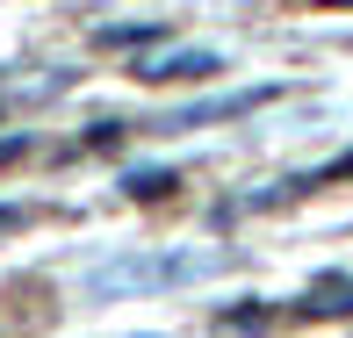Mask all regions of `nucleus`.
I'll use <instances>...</instances> for the list:
<instances>
[{
	"instance_id": "obj_1",
	"label": "nucleus",
	"mask_w": 353,
	"mask_h": 338,
	"mask_svg": "<svg viewBox=\"0 0 353 338\" xmlns=\"http://www.w3.org/2000/svg\"><path fill=\"white\" fill-rule=\"evenodd\" d=\"M216 260H123V266H108V288H130V281H195V273H210Z\"/></svg>"
},
{
	"instance_id": "obj_2",
	"label": "nucleus",
	"mask_w": 353,
	"mask_h": 338,
	"mask_svg": "<svg viewBox=\"0 0 353 338\" xmlns=\"http://www.w3.org/2000/svg\"><path fill=\"white\" fill-rule=\"evenodd\" d=\"M303 310H310V317H353V281H346V273H325V281L303 295Z\"/></svg>"
},
{
	"instance_id": "obj_3",
	"label": "nucleus",
	"mask_w": 353,
	"mask_h": 338,
	"mask_svg": "<svg viewBox=\"0 0 353 338\" xmlns=\"http://www.w3.org/2000/svg\"><path fill=\"white\" fill-rule=\"evenodd\" d=\"M202 72H216L210 51H195V58H166V65H152L144 79H202Z\"/></svg>"
},
{
	"instance_id": "obj_4",
	"label": "nucleus",
	"mask_w": 353,
	"mask_h": 338,
	"mask_svg": "<svg viewBox=\"0 0 353 338\" xmlns=\"http://www.w3.org/2000/svg\"><path fill=\"white\" fill-rule=\"evenodd\" d=\"M173 187V173H130V202H159Z\"/></svg>"
},
{
	"instance_id": "obj_5",
	"label": "nucleus",
	"mask_w": 353,
	"mask_h": 338,
	"mask_svg": "<svg viewBox=\"0 0 353 338\" xmlns=\"http://www.w3.org/2000/svg\"><path fill=\"white\" fill-rule=\"evenodd\" d=\"M159 29H101V43H152Z\"/></svg>"
},
{
	"instance_id": "obj_6",
	"label": "nucleus",
	"mask_w": 353,
	"mask_h": 338,
	"mask_svg": "<svg viewBox=\"0 0 353 338\" xmlns=\"http://www.w3.org/2000/svg\"><path fill=\"white\" fill-rule=\"evenodd\" d=\"M29 223V209H0V231H22Z\"/></svg>"
},
{
	"instance_id": "obj_7",
	"label": "nucleus",
	"mask_w": 353,
	"mask_h": 338,
	"mask_svg": "<svg viewBox=\"0 0 353 338\" xmlns=\"http://www.w3.org/2000/svg\"><path fill=\"white\" fill-rule=\"evenodd\" d=\"M332 8H353V0H332Z\"/></svg>"
},
{
	"instance_id": "obj_8",
	"label": "nucleus",
	"mask_w": 353,
	"mask_h": 338,
	"mask_svg": "<svg viewBox=\"0 0 353 338\" xmlns=\"http://www.w3.org/2000/svg\"><path fill=\"white\" fill-rule=\"evenodd\" d=\"M0 116H8V108H0Z\"/></svg>"
}]
</instances>
